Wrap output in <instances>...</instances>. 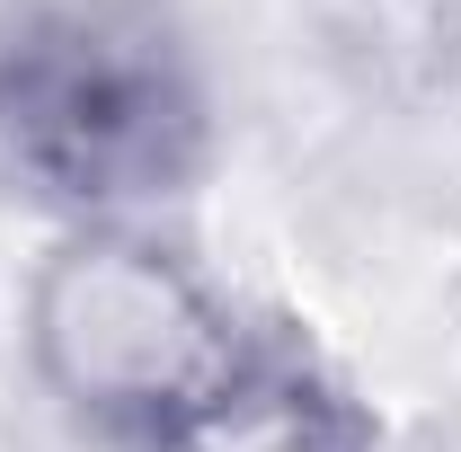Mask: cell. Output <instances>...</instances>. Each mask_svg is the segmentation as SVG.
I'll list each match as a JSON object with an SVG mask.
<instances>
[{
    "label": "cell",
    "mask_w": 461,
    "mask_h": 452,
    "mask_svg": "<svg viewBox=\"0 0 461 452\" xmlns=\"http://www.w3.org/2000/svg\"><path fill=\"white\" fill-rule=\"evenodd\" d=\"M222 160L177 0H0V177L45 222H169Z\"/></svg>",
    "instance_id": "1"
},
{
    "label": "cell",
    "mask_w": 461,
    "mask_h": 452,
    "mask_svg": "<svg viewBox=\"0 0 461 452\" xmlns=\"http://www.w3.org/2000/svg\"><path fill=\"white\" fill-rule=\"evenodd\" d=\"M151 452H382V417L293 320H267L249 364Z\"/></svg>",
    "instance_id": "3"
},
{
    "label": "cell",
    "mask_w": 461,
    "mask_h": 452,
    "mask_svg": "<svg viewBox=\"0 0 461 452\" xmlns=\"http://www.w3.org/2000/svg\"><path fill=\"white\" fill-rule=\"evenodd\" d=\"M267 338L177 222H62L18 284V355L62 426L151 452Z\"/></svg>",
    "instance_id": "2"
}]
</instances>
